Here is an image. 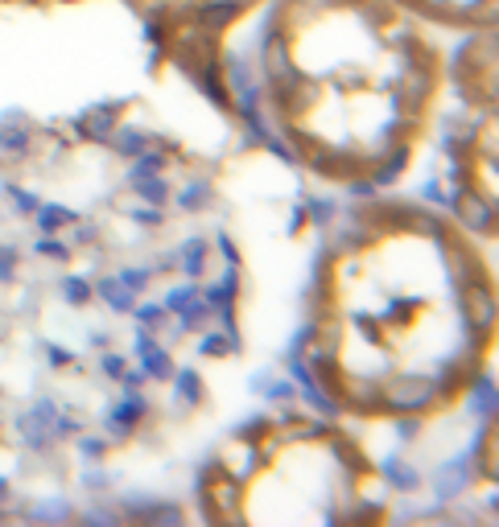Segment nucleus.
<instances>
[{
    "label": "nucleus",
    "mask_w": 499,
    "mask_h": 527,
    "mask_svg": "<svg viewBox=\"0 0 499 527\" xmlns=\"http://www.w3.org/2000/svg\"><path fill=\"white\" fill-rule=\"evenodd\" d=\"M50 433H54V437H75V433H83V420H75V416H58V412H54Z\"/></svg>",
    "instance_id": "obj_31"
},
{
    "label": "nucleus",
    "mask_w": 499,
    "mask_h": 527,
    "mask_svg": "<svg viewBox=\"0 0 499 527\" xmlns=\"http://www.w3.org/2000/svg\"><path fill=\"white\" fill-rule=\"evenodd\" d=\"M425 198H429V202H446V194H442V182H425Z\"/></svg>",
    "instance_id": "obj_47"
},
{
    "label": "nucleus",
    "mask_w": 499,
    "mask_h": 527,
    "mask_svg": "<svg viewBox=\"0 0 499 527\" xmlns=\"http://www.w3.org/2000/svg\"><path fill=\"white\" fill-rule=\"evenodd\" d=\"M396 433H401V441H417V433H421V420H417L413 412H405L401 420H396Z\"/></svg>",
    "instance_id": "obj_34"
},
{
    "label": "nucleus",
    "mask_w": 499,
    "mask_h": 527,
    "mask_svg": "<svg viewBox=\"0 0 499 527\" xmlns=\"http://www.w3.org/2000/svg\"><path fill=\"white\" fill-rule=\"evenodd\" d=\"M99 367H104V375H112V379L124 375V359L120 355H104V363H99Z\"/></svg>",
    "instance_id": "obj_40"
},
{
    "label": "nucleus",
    "mask_w": 499,
    "mask_h": 527,
    "mask_svg": "<svg viewBox=\"0 0 499 527\" xmlns=\"http://www.w3.org/2000/svg\"><path fill=\"white\" fill-rule=\"evenodd\" d=\"M116 124H120V103L112 99V103H95L91 112H83V116L75 120V132H83V136H91V140H108V136L116 132Z\"/></svg>",
    "instance_id": "obj_3"
},
{
    "label": "nucleus",
    "mask_w": 499,
    "mask_h": 527,
    "mask_svg": "<svg viewBox=\"0 0 499 527\" xmlns=\"http://www.w3.org/2000/svg\"><path fill=\"white\" fill-rule=\"evenodd\" d=\"M132 190H137L141 198H149V202H165L170 198V186H165L161 178H141V182H128Z\"/></svg>",
    "instance_id": "obj_27"
},
{
    "label": "nucleus",
    "mask_w": 499,
    "mask_h": 527,
    "mask_svg": "<svg viewBox=\"0 0 499 527\" xmlns=\"http://www.w3.org/2000/svg\"><path fill=\"white\" fill-rule=\"evenodd\" d=\"M145 132H120V140H116V149L124 153V157H137V153H145Z\"/></svg>",
    "instance_id": "obj_30"
},
{
    "label": "nucleus",
    "mask_w": 499,
    "mask_h": 527,
    "mask_svg": "<svg viewBox=\"0 0 499 527\" xmlns=\"http://www.w3.org/2000/svg\"><path fill=\"white\" fill-rule=\"evenodd\" d=\"M29 519H38V523H62V519H71V507H66V499H54L46 507H33Z\"/></svg>",
    "instance_id": "obj_25"
},
{
    "label": "nucleus",
    "mask_w": 499,
    "mask_h": 527,
    "mask_svg": "<svg viewBox=\"0 0 499 527\" xmlns=\"http://www.w3.org/2000/svg\"><path fill=\"white\" fill-rule=\"evenodd\" d=\"M29 136H33V128L25 120H0V149L25 153L29 149Z\"/></svg>",
    "instance_id": "obj_9"
},
{
    "label": "nucleus",
    "mask_w": 499,
    "mask_h": 527,
    "mask_svg": "<svg viewBox=\"0 0 499 527\" xmlns=\"http://www.w3.org/2000/svg\"><path fill=\"white\" fill-rule=\"evenodd\" d=\"M33 215H38V227H42V235H54L58 227H71L75 223V215L66 206H38L33 210Z\"/></svg>",
    "instance_id": "obj_14"
},
{
    "label": "nucleus",
    "mask_w": 499,
    "mask_h": 527,
    "mask_svg": "<svg viewBox=\"0 0 499 527\" xmlns=\"http://www.w3.org/2000/svg\"><path fill=\"white\" fill-rule=\"evenodd\" d=\"M405 165H409V149H396V153H388L380 165H376V173H372V182L376 186H388V182H396L405 173Z\"/></svg>",
    "instance_id": "obj_12"
},
{
    "label": "nucleus",
    "mask_w": 499,
    "mask_h": 527,
    "mask_svg": "<svg viewBox=\"0 0 499 527\" xmlns=\"http://www.w3.org/2000/svg\"><path fill=\"white\" fill-rule=\"evenodd\" d=\"M471 383H475V396H471V408H475V412H483V416H491V412H495V383H491L487 375H475Z\"/></svg>",
    "instance_id": "obj_18"
},
{
    "label": "nucleus",
    "mask_w": 499,
    "mask_h": 527,
    "mask_svg": "<svg viewBox=\"0 0 499 527\" xmlns=\"http://www.w3.org/2000/svg\"><path fill=\"white\" fill-rule=\"evenodd\" d=\"M165 169V157L161 153H137V165L128 169V182H141V178H157Z\"/></svg>",
    "instance_id": "obj_19"
},
{
    "label": "nucleus",
    "mask_w": 499,
    "mask_h": 527,
    "mask_svg": "<svg viewBox=\"0 0 499 527\" xmlns=\"http://www.w3.org/2000/svg\"><path fill=\"white\" fill-rule=\"evenodd\" d=\"M99 297H104L116 313H132V289H124L120 280H99Z\"/></svg>",
    "instance_id": "obj_16"
},
{
    "label": "nucleus",
    "mask_w": 499,
    "mask_h": 527,
    "mask_svg": "<svg viewBox=\"0 0 499 527\" xmlns=\"http://www.w3.org/2000/svg\"><path fill=\"white\" fill-rule=\"evenodd\" d=\"M306 219H314L318 227H326L330 219H335V202H330V198H310L306 202Z\"/></svg>",
    "instance_id": "obj_28"
},
{
    "label": "nucleus",
    "mask_w": 499,
    "mask_h": 527,
    "mask_svg": "<svg viewBox=\"0 0 499 527\" xmlns=\"http://www.w3.org/2000/svg\"><path fill=\"white\" fill-rule=\"evenodd\" d=\"M384 478H388L396 490H401V495H413V490L421 486V474H417L409 462H401V458H388V462H384Z\"/></svg>",
    "instance_id": "obj_8"
},
{
    "label": "nucleus",
    "mask_w": 499,
    "mask_h": 527,
    "mask_svg": "<svg viewBox=\"0 0 499 527\" xmlns=\"http://www.w3.org/2000/svg\"><path fill=\"white\" fill-rule=\"evenodd\" d=\"M462 313H467L471 326H479V330H487L495 322V293L483 276H471L467 285H462Z\"/></svg>",
    "instance_id": "obj_2"
},
{
    "label": "nucleus",
    "mask_w": 499,
    "mask_h": 527,
    "mask_svg": "<svg viewBox=\"0 0 499 527\" xmlns=\"http://www.w3.org/2000/svg\"><path fill=\"white\" fill-rule=\"evenodd\" d=\"M273 429V420H264V416H252V420H244V425L236 429V441H260L264 433Z\"/></svg>",
    "instance_id": "obj_29"
},
{
    "label": "nucleus",
    "mask_w": 499,
    "mask_h": 527,
    "mask_svg": "<svg viewBox=\"0 0 499 527\" xmlns=\"http://www.w3.org/2000/svg\"><path fill=\"white\" fill-rule=\"evenodd\" d=\"M434 396H438V388L425 375H396L392 383L380 388V408H388L396 416H405V412L421 416L429 404H434Z\"/></svg>",
    "instance_id": "obj_1"
},
{
    "label": "nucleus",
    "mask_w": 499,
    "mask_h": 527,
    "mask_svg": "<svg viewBox=\"0 0 499 527\" xmlns=\"http://www.w3.org/2000/svg\"><path fill=\"white\" fill-rule=\"evenodd\" d=\"M190 297H198V289H190V285H186V289H170V293H165V301H161V309L178 313V309H182V305H186Z\"/></svg>",
    "instance_id": "obj_33"
},
{
    "label": "nucleus",
    "mask_w": 499,
    "mask_h": 527,
    "mask_svg": "<svg viewBox=\"0 0 499 527\" xmlns=\"http://www.w3.org/2000/svg\"><path fill=\"white\" fill-rule=\"evenodd\" d=\"M50 363H54V367H71V363H75V355H71V350L50 346Z\"/></svg>",
    "instance_id": "obj_42"
},
{
    "label": "nucleus",
    "mask_w": 499,
    "mask_h": 527,
    "mask_svg": "<svg viewBox=\"0 0 499 527\" xmlns=\"http://www.w3.org/2000/svg\"><path fill=\"white\" fill-rule=\"evenodd\" d=\"M467 466H471L467 458H454V462H446V466L434 474V490H438L442 503L458 499L462 490H467V482H471V470H467Z\"/></svg>",
    "instance_id": "obj_5"
},
{
    "label": "nucleus",
    "mask_w": 499,
    "mask_h": 527,
    "mask_svg": "<svg viewBox=\"0 0 499 527\" xmlns=\"http://www.w3.org/2000/svg\"><path fill=\"white\" fill-rule=\"evenodd\" d=\"M479 470H483V478H495V429L491 425L479 437Z\"/></svg>",
    "instance_id": "obj_23"
},
{
    "label": "nucleus",
    "mask_w": 499,
    "mask_h": 527,
    "mask_svg": "<svg viewBox=\"0 0 499 527\" xmlns=\"http://www.w3.org/2000/svg\"><path fill=\"white\" fill-rule=\"evenodd\" d=\"M454 210H458V219L467 223L471 231H491V198H487V194L462 190V194L454 198Z\"/></svg>",
    "instance_id": "obj_4"
},
{
    "label": "nucleus",
    "mask_w": 499,
    "mask_h": 527,
    "mask_svg": "<svg viewBox=\"0 0 499 527\" xmlns=\"http://www.w3.org/2000/svg\"><path fill=\"white\" fill-rule=\"evenodd\" d=\"M9 194H13V202H17V210H21V215H33V210L42 206L38 198H33V194H25V190H17V186H9Z\"/></svg>",
    "instance_id": "obj_36"
},
{
    "label": "nucleus",
    "mask_w": 499,
    "mask_h": 527,
    "mask_svg": "<svg viewBox=\"0 0 499 527\" xmlns=\"http://www.w3.org/2000/svg\"><path fill=\"white\" fill-rule=\"evenodd\" d=\"M174 379V388H178V396L186 400V404H203V396H207V388H203V379H198V371H178V375H170Z\"/></svg>",
    "instance_id": "obj_13"
},
{
    "label": "nucleus",
    "mask_w": 499,
    "mask_h": 527,
    "mask_svg": "<svg viewBox=\"0 0 499 527\" xmlns=\"http://www.w3.org/2000/svg\"><path fill=\"white\" fill-rule=\"evenodd\" d=\"M203 301H207L211 309H227L231 301H236V272H227L223 285H211V289L203 293Z\"/></svg>",
    "instance_id": "obj_21"
},
{
    "label": "nucleus",
    "mask_w": 499,
    "mask_h": 527,
    "mask_svg": "<svg viewBox=\"0 0 499 527\" xmlns=\"http://www.w3.org/2000/svg\"><path fill=\"white\" fill-rule=\"evenodd\" d=\"M178 313H182V330H198V326H203V322L211 318V305H207L203 297H190Z\"/></svg>",
    "instance_id": "obj_20"
},
{
    "label": "nucleus",
    "mask_w": 499,
    "mask_h": 527,
    "mask_svg": "<svg viewBox=\"0 0 499 527\" xmlns=\"http://www.w3.org/2000/svg\"><path fill=\"white\" fill-rule=\"evenodd\" d=\"M145 412H149V400L145 396H137V392H132L116 412H112V429H116V437H124L132 425H141V420H145Z\"/></svg>",
    "instance_id": "obj_7"
},
{
    "label": "nucleus",
    "mask_w": 499,
    "mask_h": 527,
    "mask_svg": "<svg viewBox=\"0 0 499 527\" xmlns=\"http://www.w3.org/2000/svg\"><path fill=\"white\" fill-rule=\"evenodd\" d=\"M116 280H120L124 289H132V293H141V289L149 285V272H145V268H124V272H120Z\"/></svg>",
    "instance_id": "obj_32"
},
{
    "label": "nucleus",
    "mask_w": 499,
    "mask_h": 527,
    "mask_svg": "<svg viewBox=\"0 0 499 527\" xmlns=\"http://www.w3.org/2000/svg\"><path fill=\"white\" fill-rule=\"evenodd\" d=\"M145 38H149V42H165V25H161V21H149V25H145Z\"/></svg>",
    "instance_id": "obj_46"
},
{
    "label": "nucleus",
    "mask_w": 499,
    "mask_h": 527,
    "mask_svg": "<svg viewBox=\"0 0 499 527\" xmlns=\"http://www.w3.org/2000/svg\"><path fill=\"white\" fill-rule=\"evenodd\" d=\"M62 297L71 301V305H87L91 301V285L83 276H62Z\"/></svg>",
    "instance_id": "obj_24"
},
{
    "label": "nucleus",
    "mask_w": 499,
    "mask_h": 527,
    "mask_svg": "<svg viewBox=\"0 0 499 527\" xmlns=\"http://www.w3.org/2000/svg\"><path fill=\"white\" fill-rule=\"evenodd\" d=\"M38 252H42V256H54V260H66V243H54V239H42V243H38Z\"/></svg>",
    "instance_id": "obj_39"
},
{
    "label": "nucleus",
    "mask_w": 499,
    "mask_h": 527,
    "mask_svg": "<svg viewBox=\"0 0 499 527\" xmlns=\"http://www.w3.org/2000/svg\"><path fill=\"white\" fill-rule=\"evenodd\" d=\"M83 453H87V458H104V441H95V437H83Z\"/></svg>",
    "instance_id": "obj_44"
},
{
    "label": "nucleus",
    "mask_w": 499,
    "mask_h": 527,
    "mask_svg": "<svg viewBox=\"0 0 499 527\" xmlns=\"http://www.w3.org/2000/svg\"><path fill=\"white\" fill-rule=\"evenodd\" d=\"M244 9H248V0H211V5H198L194 13H198V21H203L207 29H219L231 17H240Z\"/></svg>",
    "instance_id": "obj_6"
},
{
    "label": "nucleus",
    "mask_w": 499,
    "mask_h": 527,
    "mask_svg": "<svg viewBox=\"0 0 499 527\" xmlns=\"http://www.w3.org/2000/svg\"><path fill=\"white\" fill-rule=\"evenodd\" d=\"M137 355H141V363H145V375H153V379H170V375H174V359L165 355L161 346L149 342V346L137 350Z\"/></svg>",
    "instance_id": "obj_11"
},
{
    "label": "nucleus",
    "mask_w": 499,
    "mask_h": 527,
    "mask_svg": "<svg viewBox=\"0 0 499 527\" xmlns=\"http://www.w3.org/2000/svg\"><path fill=\"white\" fill-rule=\"evenodd\" d=\"M5 490H9V486H5V478H0V495H5Z\"/></svg>",
    "instance_id": "obj_49"
},
{
    "label": "nucleus",
    "mask_w": 499,
    "mask_h": 527,
    "mask_svg": "<svg viewBox=\"0 0 499 527\" xmlns=\"http://www.w3.org/2000/svg\"><path fill=\"white\" fill-rule=\"evenodd\" d=\"M132 219H137V223H161L157 210H132Z\"/></svg>",
    "instance_id": "obj_48"
},
{
    "label": "nucleus",
    "mask_w": 499,
    "mask_h": 527,
    "mask_svg": "<svg viewBox=\"0 0 499 527\" xmlns=\"http://www.w3.org/2000/svg\"><path fill=\"white\" fill-rule=\"evenodd\" d=\"M269 383H273V371L264 367V371H256V375H252V392H264V388H269Z\"/></svg>",
    "instance_id": "obj_43"
},
{
    "label": "nucleus",
    "mask_w": 499,
    "mask_h": 527,
    "mask_svg": "<svg viewBox=\"0 0 499 527\" xmlns=\"http://www.w3.org/2000/svg\"><path fill=\"white\" fill-rule=\"evenodd\" d=\"M83 523H120V515H116V511H104V507H95V511L83 515Z\"/></svg>",
    "instance_id": "obj_37"
},
{
    "label": "nucleus",
    "mask_w": 499,
    "mask_h": 527,
    "mask_svg": "<svg viewBox=\"0 0 499 527\" xmlns=\"http://www.w3.org/2000/svg\"><path fill=\"white\" fill-rule=\"evenodd\" d=\"M236 350H240V338L236 334H211V338H203V342H198V355H236Z\"/></svg>",
    "instance_id": "obj_17"
},
{
    "label": "nucleus",
    "mask_w": 499,
    "mask_h": 527,
    "mask_svg": "<svg viewBox=\"0 0 499 527\" xmlns=\"http://www.w3.org/2000/svg\"><path fill=\"white\" fill-rule=\"evenodd\" d=\"M132 313H137V322H145V326H157L165 318L161 305H132Z\"/></svg>",
    "instance_id": "obj_35"
},
{
    "label": "nucleus",
    "mask_w": 499,
    "mask_h": 527,
    "mask_svg": "<svg viewBox=\"0 0 499 527\" xmlns=\"http://www.w3.org/2000/svg\"><path fill=\"white\" fill-rule=\"evenodd\" d=\"M223 75H227V83L236 87V91H248V87H256V83H252V75H248V62H244V58H231Z\"/></svg>",
    "instance_id": "obj_26"
},
{
    "label": "nucleus",
    "mask_w": 499,
    "mask_h": 527,
    "mask_svg": "<svg viewBox=\"0 0 499 527\" xmlns=\"http://www.w3.org/2000/svg\"><path fill=\"white\" fill-rule=\"evenodd\" d=\"M178 260H182V272H190V276H198L203 272V260H207V243L203 239H186L182 243V252H178Z\"/></svg>",
    "instance_id": "obj_15"
},
{
    "label": "nucleus",
    "mask_w": 499,
    "mask_h": 527,
    "mask_svg": "<svg viewBox=\"0 0 499 527\" xmlns=\"http://www.w3.org/2000/svg\"><path fill=\"white\" fill-rule=\"evenodd\" d=\"M219 252H223L227 260H231V268H236V264H240V252H236V243H231L227 235H219Z\"/></svg>",
    "instance_id": "obj_41"
},
{
    "label": "nucleus",
    "mask_w": 499,
    "mask_h": 527,
    "mask_svg": "<svg viewBox=\"0 0 499 527\" xmlns=\"http://www.w3.org/2000/svg\"><path fill=\"white\" fill-rule=\"evenodd\" d=\"M475 375H479V371H475L471 363H450V367L442 371V388H438V392H442V396H458L462 388H471Z\"/></svg>",
    "instance_id": "obj_10"
},
{
    "label": "nucleus",
    "mask_w": 499,
    "mask_h": 527,
    "mask_svg": "<svg viewBox=\"0 0 499 527\" xmlns=\"http://www.w3.org/2000/svg\"><path fill=\"white\" fill-rule=\"evenodd\" d=\"M83 482H87V486H91V490H95V486H108V482H112V478H108V474H104V470H87V474H83Z\"/></svg>",
    "instance_id": "obj_45"
},
{
    "label": "nucleus",
    "mask_w": 499,
    "mask_h": 527,
    "mask_svg": "<svg viewBox=\"0 0 499 527\" xmlns=\"http://www.w3.org/2000/svg\"><path fill=\"white\" fill-rule=\"evenodd\" d=\"M211 198H215L211 182H194L182 190V210H203V206H211Z\"/></svg>",
    "instance_id": "obj_22"
},
{
    "label": "nucleus",
    "mask_w": 499,
    "mask_h": 527,
    "mask_svg": "<svg viewBox=\"0 0 499 527\" xmlns=\"http://www.w3.org/2000/svg\"><path fill=\"white\" fill-rule=\"evenodd\" d=\"M13 264H17V252L13 248H0V280L13 276Z\"/></svg>",
    "instance_id": "obj_38"
}]
</instances>
